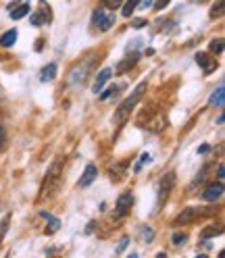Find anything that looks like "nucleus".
Instances as JSON below:
<instances>
[{
	"instance_id": "1",
	"label": "nucleus",
	"mask_w": 225,
	"mask_h": 258,
	"mask_svg": "<svg viewBox=\"0 0 225 258\" xmlns=\"http://www.w3.org/2000/svg\"><path fill=\"white\" fill-rule=\"evenodd\" d=\"M146 88H148V84H146V82H142V84L134 90V94L130 96V98H125V100L119 104V108L115 110V117H112V123H115L117 127H121L127 119H130L132 110H134V108H136V104L142 100V96H144V92H146Z\"/></svg>"
},
{
	"instance_id": "2",
	"label": "nucleus",
	"mask_w": 225,
	"mask_h": 258,
	"mask_svg": "<svg viewBox=\"0 0 225 258\" xmlns=\"http://www.w3.org/2000/svg\"><path fill=\"white\" fill-rule=\"evenodd\" d=\"M61 171H63V158H57L54 163L50 165V169L46 171V179H44V183H42V194H40L42 200H46L48 196H52V194L59 189Z\"/></svg>"
},
{
	"instance_id": "3",
	"label": "nucleus",
	"mask_w": 225,
	"mask_h": 258,
	"mask_svg": "<svg viewBox=\"0 0 225 258\" xmlns=\"http://www.w3.org/2000/svg\"><path fill=\"white\" fill-rule=\"evenodd\" d=\"M213 211H204L202 206H188L184 208V211L173 219V227H182V225H190V223H194L196 219L200 217H206V215H211Z\"/></svg>"
},
{
	"instance_id": "4",
	"label": "nucleus",
	"mask_w": 225,
	"mask_h": 258,
	"mask_svg": "<svg viewBox=\"0 0 225 258\" xmlns=\"http://www.w3.org/2000/svg\"><path fill=\"white\" fill-rule=\"evenodd\" d=\"M175 187V173H165V177L158 181V191H156V208H163V204L167 202L171 189Z\"/></svg>"
},
{
	"instance_id": "5",
	"label": "nucleus",
	"mask_w": 225,
	"mask_h": 258,
	"mask_svg": "<svg viewBox=\"0 0 225 258\" xmlns=\"http://www.w3.org/2000/svg\"><path fill=\"white\" fill-rule=\"evenodd\" d=\"M92 25L98 31H108L112 25H115V13L104 11V9H96L92 13Z\"/></svg>"
},
{
	"instance_id": "6",
	"label": "nucleus",
	"mask_w": 225,
	"mask_h": 258,
	"mask_svg": "<svg viewBox=\"0 0 225 258\" xmlns=\"http://www.w3.org/2000/svg\"><path fill=\"white\" fill-rule=\"evenodd\" d=\"M132 206H134V194H132V191H123L121 196L117 198V204H115V215H117V219H123L127 213L132 211Z\"/></svg>"
},
{
	"instance_id": "7",
	"label": "nucleus",
	"mask_w": 225,
	"mask_h": 258,
	"mask_svg": "<svg viewBox=\"0 0 225 258\" xmlns=\"http://www.w3.org/2000/svg\"><path fill=\"white\" fill-rule=\"evenodd\" d=\"M88 69H90V60L88 62H79L77 67H73L69 71V77H67V84L69 86H79V84H84L86 82V75H88Z\"/></svg>"
},
{
	"instance_id": "8",
	"label": "nucleus",
	"mask_w": 225,
	"mask_h": 258,
	"mask_svg": "<svg viewBox=\"0 0 225 258\" xmlns=\"http://www.w3.org/2000/svg\"><path fill=\"white\" fill-rule=\"evenodd\" d=\"M31 25L34 27H42V25H48L52 21V13H50V7H46V5H40V9L31 15Z\"/></svg>"
},
{
	"instance_id": "9",
	"label": "nucleus",
	"mask_w": 225,
	"mask_h": 258,
	"mask_svg": "<svg viewBox=\"0 0 225 258\" xmlns=\"http://www.w3.org/2000/svg\"><path fill=\"white\" fill-rule=\"evenodd\" d=\"M223 191H225V187H223L221 181H217V183H208V185L204 187V191H202V198H204L206 202H217V200H221Z\"/></svg>"
},
{
	"instance_id": "10",
	"label": "nucleus",
	"mask_w": 225,
	"mask_h": 258,
	"mask_svg": "<svg viewBox=\"0 0 225 258\" xmlns=\"http://www.w3.org/2000/svg\"><path fill=\"white\" fill-rule=\"evenodd\" d=\"M142 127H146L148 132H152V134H160V132H163V129L167 127V117L163 115V112H156V115L150 117L148 123H144Z\"/></svg>"
},
{
	"instance_id": "11",
	"label": "nucleus",
	"mask_w": 225,
	"mask_h": 258,
	"mask_svg": "<svg viewBox=\"0 0 225 258\" xmlns=\"http://www.w3.org/2000/svg\"><path fill=\"white\" fill-rule=\"evenodd\" d=\"M96 177H98V169H96L94 165H88L86 171H84V175H82V179L77 181V185H79V187H88V185L94 183Z\"/></svg>"
},
{
	"instance_id": "12",
	"label": "nucleus",
	"mask_w": 225,
	"mask_h": 258,
	"mask_svg": "<svg viewBox=\"0 0 225 258\" xmlns=\"http://www.w3.org/2000/svg\"><path fill=\"white\" fill-rule=\"evenodd\" d=\"M138 58H140V54H138V52L127 54V56L117 64V73H127V71H130V69L134 67V64L138 62Z\"/></svg>"
},
{
	"instance_id": "13",
	"label": "nucleus",
	"mask_w": 225,
	"mask_h": 258,
	"mask_svg": "<svg viewBox=\"0 0 225 258\" xmlns=\"http://www.w3.org/2000/svg\"><path fill=\"white\" fill-rule=\"evenodd\" d=\"M110 73H112V71L106 67V69H102L98 75H96V79H94V86H92V92L98 94V92L102 90V86H104V84L108 82V79H110Z\"/></svg>"
},
{
	"instance_id": "14",
	"label": "nucleus",
	"mask_w": 225,
	"mask_h": 258,
	"mask_svg": "<svg viewBox=\"0 0 225 258\" xmlns=\"http://www.w3.org/2000/svg\"><path fill=\"white\" fill-rule=\"evenodd\" d=\"M208 104L215 106V108H221V106L225 104V90H223V86H219V88L211 94V98H208Z\"/></svg>"
},
{
	"instance_id": "15",
	"label": "nucleus",
	"mask_w": 225,
	"mask_h": 258,
	"mask_svg": "<svg viewBox=\"0 0 225 258\" xmlns=\"http://www.w3.org/2000/svg\"><path fill=\"white\" fill-rule=\"evenodd\" d=\"M40 217H42V219H44L48 225H50V227H46V231H48V233H54V231H59V227H61V221H59L57 217H52L50 213H46V211H42V213H40Z\"/></svg>"
},
{
	"instance_id": "16",
	"label": "nucleus",
	"mask_w": 225,
	"mask_h": 258,
	"mask_svg": "<svg viewBox=\"0 0 225 258\" xmlns=\"http://www.w3.org/2000/svg\"><path fill=\"white\" fill-rule=\"evenodd\" d=\"M57 77V64L54 62H50V64H46V67L42 69V73H40V82H52V79Z\"/></svg>"
},
{
	"instance_id": "17",
	"label": "nucleus",
	"mask_w": 225,
	"mask_h": 258,
	"mask_svg": "<svg viewBox=\"0 0 225 258\" xmlns=\"http://www.w3.org/2000/svg\"><path fill=\"white\" fill-rule=\"evenodd\" d=\"M15 42H17V29H9L0 36V46H5V48H11Z\"/></svg>"
},
{
	"instance_id": "18",
	"label": "nucleus",
	"mask_w": 225,
	"mask_h": 258,
	"mask_svg": "<svg viewBox=\"0 0 225 258\" xmlns=\"http://www.w3.org/2000/svg\"><path fill=\"white\" fill-rule=\"evenodd\" d=\"M196 64H200V67H204V73H211L217 69V62H211L208 64V56L204 52H198L196 54Z\"/></svg>"
},
{
	"instance_id": "19",
	"label": "nucleus",
	"mask_w": 225,
	"mask_h": 258,
	"mask_svg": "<svg viewBox=\"0 0 225 258\" xmlns=\"http://www.w3.org/2000/svg\"><path fill=\"white\" fill-rule=\"evenodd\" d=\"M29 11H31V7L27 3H23L21 7H17V11H11V19L13 21H19V19L25 17V15H29Z\"/></svg>"
},
{
	"instance_id": "20",
	"label": "nucleus",
	"mask_w": 225,
	"mask_h": 258,
	"mask_svg": "<svg viewBox=\"0 0 225 258\" xmlns=\"http://www.w3.org/2000/svg\"><path fill=\"white\" fill-rule=\"evenodd\" d=\"M152 237H154V231L150 227H146V225H142V227H140V239H142V244H150Z\"/></svg>"
},
{
	"instance_id": "21",
	"label": "nucleus",
	"mask_w": 225,
	"mask_h": 258,
	"mask_svg": "<svg viewBox=\"0 0 225 258\" xmlns=\"http://www.w3.org/2000/svg\"><path fill=\"white\" fill-rule=\"evenodd\" d=\"M138 5H140V0H127V3L123 5V17H132V13L138 9Z\"/></svg>"
},
{
	"instance_id": "22",
	"label": "nucleus",
	"mask_w": 225,
	"mask_h": 258,
	"mask_svg": "<svg viewBox=\"0 0 225 258\" xmlns=\"http://www.w3.org/2000/svg\"><path fill=\"white\" fill-rule=\"evenodd\" d=\"M186 239H188V235H186L184 231H175V233H173V237H171L173 246H184V244H186Z\"/></svg>"
},
{
	"instance_id": "23",
	"label": "nucleus",
	"mask_w": 225,
	"mask_h": 258,
	"mask_svg": "<svg viewBox=\"0 0 225 258\" xmlns=\"http://www.w3.org/2000/svg\"><path fill=\"white\" fill-rule=\"evenodd\" d=\"M150 160H152V156H150L148 152H144V154L140 156V163H138V165L134 167V173H140V171H142V167H144V165H148Z\"/></svg>"
},
{
	"instance_id": "24",
	"label": "nucleus",
	"mask_w": 225,
	"mask_h": 258,
	"mask_svg": "<svg viewBox=\"0 0 225 258\" xmlns=\"http://www.w3.org/2000/svg\"><path fill=\"white\" fill-rule=\"evenodd\" d=\"M208 50L215 52V54H221V52H223V40H221V38L213 40L211 44H208Z\"/></svg>"
},
{
	"instance_id": "25",
	"label": "nucleus",
	"mask_w": 225,
	"mask_h": 258,
	"mask_svg": "<svg viewBox=\"0 0 225 258\" xmlns=\"http://www.w3.org/2000/svg\"><path fill=\"white\" fill-rule=\"evenodd\" d=\"M221 233H223V229H221V227H208V229H204V231H202V239L206 241L208 237H215V235H221Z\"/></svg>"
},
{
	"instance_id": "26",
	"label": "nucleus",
	"mask_w": 225,
	"mask_h": 258,
	"mask_svg": "<svg viewBox=\"0 0 225 258\" xmlns=\"http://www.w3.org/2000/svg\"><path fill=\"white\" fill-rule=\"evenodd\" d=\"M100 3H102V9L115 11V9H119V7H121V3H123V0H100Z\"/></svg>"
},
{
	"instance_id": "27",
	"label": "nucleus",
	"mask_w": 225,
	"mask_h": 258,
	"mask_svg": "<svg viewBox=\"0 0 225 258\" xmlns=\"http://www.w3.org/2000/svg\"><path fill=\"white\" fill-rule=\"evenodd\" d=\"M223 15V0H217V5L211 9V19H219Z\"/></svg>"
},
{
	"instance_id": "28",
	"label": "nucleus",
	"mask_w": 225,
	"mask_h": 258,
	"mask_svg": "<svg viewBox=\"0 0 225 258\" xmlns=\"http://www.w3.org/2000/svg\"><path fill=\"white\" fill-rule=\"evenodd\" d=\"M9 223H11V215H7L5 221L0 223V241L5 239V235H7V231H9Z\"/></svg>"
},
{
	"instance_id": "29",
	"label": "nucleus",
	"mask_w": 225,
	"mask_h": 258,
	"mask_svg": "<svg viewBox=\"0 0 225 258\" xmlns=\"http://www.w3.org/2000/svg\"><path fill=\"white\" fill-rule=\"evenodd\" d=\"M112 94H117V86H110V88H106V90H104V92L98 96V98H100V100H106L108 96H112Z\"/></svg>"
},
{
	"instance_id": "30",
	"label": "nucleus",
	"mask_w": 225,
	"mask_h": 258,
	"mask_svg": "<svg viewBox=\"0 0 225 258\" xmlns=\"http://www.w3.org/2000/svg\"><path fill=\"white\" fill-rule=\"evenodd\" d=\"M127 244H130V237H123V239L119 241V246L115 248V252H117V254H121V252H123V250L127 248Z\"/></svg>"
},
{
	"instance_id": "31",
	"label": "nucleus",
	"mask_w": 225,
	"mask_h": 258,
	"mask_svg": "<svg viewBox=\"0 0 225 258\" xmlns=\"http://www.w3.org/2000/svg\"><path fill=\"white\" fill-rule=\"evenodd\" d=\"M223 179H225V167H223V163L217 167V181H221L223 183Z\"/></svg>"
},
{
	"instance_id": "32",
	"label": "nucleus",
	"mask_w": 225,
	"mask_h": 258,
	"mask_svg": "<svg viewBox=\"0 0 225 258\" xmlns=\"http://www.w3.org/2000/svg\"><path fill=\"white\" fill-rule=\"evenodd\" d=\"M169 3H171V0H156V5H154V9H156V11H163V9H165V7L169 5Z\"/></svg>"
},
{
	"instance_id": "33",
	"label": "nucleus",
	"mask_w": 225,
	"mask_h": 258,
	"mask_svg": "<svg viewBox=\"0 0 225 258\" xmlns=\"http://www.w3.org/2000/svg\"><path fill=\"white\" fill-rule=\"evenodd\" d=\"M132 25H134L136 29H140V27L146 25V21H144V19H134V21H132Z\"/></svg>"
},
{
	"instance_id": "34",
	"label": "nucleus",
	"mask_w": 225,
	"mask_h": 258,
	"mask_svg": "<svg viewBox=\"0 0 225 258\" xmlns=\"http://www.w3.org/2000/svg\"><path fill=\"white\" fill-rule=\"evenodd\" d=\"M152 5V0H140V5H138V9H148Z\"/></svg>"
},
{
	"instance_id": "35",
	"label": "nucleus",
	"mask_w": 225,
	"mask_h": 258,
	"mask_svg": "<svg viewBox=\"0 0 225 258\" xmlns=\"http://www.w3.org/2000/svg\"><path fill=\"white\" fill-rule=\"evenodd\" d=\"M208 150H211V146H208V144H202V146L198 148V154H206Z\"/></svg>"
},
{
	"instance_id": "36",
	"label": "nucleus",
	"mask_w": 225,
	"mask_h": 258,
	"mask_svg": "<svg viewBox=\"0 0 225 258\" xmlns=\"http://www.w3.org/2000/svg\"><path fill=\"white\" fill-rule=\"evenodd\" d=\"M5 146V129H0V150Z\"/></svg>"
},
{
	"instance_id": "37",
	"label": "nucleus",
	"mask_w": 225,
	"mask_h": 258,
	"mask_svg": "<svg viewBox=\"0 0 225 258\" xmlns=\"http://www.w3.org/2000/svg\"><path fill=\"white\" fill-rule=\"evenodd\" d=\"M194 3H206V0H194Z\"/></svg>"
}]
</instances>
